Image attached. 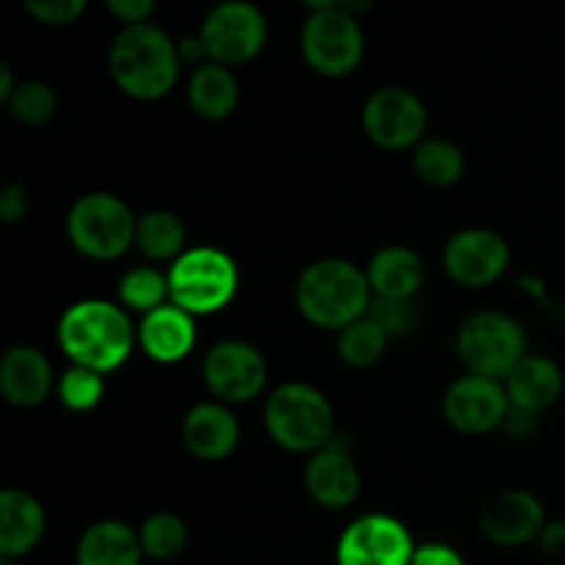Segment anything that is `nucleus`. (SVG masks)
Wrapping results in <instances>:
<instances>
[{
  "mask_svg": "<svg viewBox=\"0 0 565 565\" xmlns=\"http://www.w3.org/2000/svg\"><path fill=\"white\" fill-rule=\"evenodd\" d=\"M28 11L44 25H72L86 11L83 0H28Z\"/></svg>",
  "mask_w": 565,
  "mask_h": 565,
  "instance_id": "nucleus-33",
  "label": "nucleus"
},
{
  "mask_svg": "<svg viewBox=\"0 0 565 565\" xmlns=\"http://www.w3.org/2000/svg\"><path fill=\"white\" fill-rule=\"evenodd\" d=\"M412 565H463V557L447 544H423L414 552Z\"/></svg>",
  "mask_w": 565,
  "mask_h": 565,
  "instance_id": "nucleus-36",
  "label": "nucleus"
},
{
  "mask_svg": "<svg viewBox=\"0 0 565 565\" xmlns=\"http://www.w3.org/2000/svg\"><path fill=\"white\" fill-rule=\"evenodd\" d=\"M138 218L114 193H86L66 218L72 246L92 259H116L136 243Z\"/></svg>",
  "mask_w": 565,
  "mask_h": 565,
  "instance_id": "nucleus-6",
  "label": "nucleus"
},
{
  "mask_svg": "<svg viewBox=\"0 0 565 565\" xmlns=\"http://www.w3.org/2000/svg\"><path fill=\"white\" fill-rule=\"evenodd\" d=\"M445 414L452 428L478 436L505 425L508 414H511V401L500 381L483 379V375H463L447 390Z\"/></svg>",
  "mask_w": 565,
  "mask_h": 565,
  "instance_id": "nucleus-13",
  "label": "nucleus"
},
{
  "mask_svg": "<svg viewBox=\"0 0 565 565\" xmlns=\"http://www.w3.org/2000/svg\"><path fill=\"white\" fill-rule=\"evenodd\" d=\"M480 530L500 546H522L544 533V508L527 491H500L483 505Z\"/></svg>",
  "mask_w": 565,
  "mask_h": 565,
  "instance_id": "nucleus-15",
  "label": "nucleus"
},
{
  "mask_svg": "<svg viewBox=\"0 0 565 565\" xmlns=\"http://www.w3.org/2000/svg\"><path fill=\"white\" fill-rule=\"evenodd\" d=\"M136 246L149 259H174L182 257L185 248V226L169 210H152L138 218Z\"/></svg>",
  "mask_w": 565,
  "mask_h": 565,
  "instance_id": "nucleus-25",
  "label": "nucleus"
},
{
  "mask_svg": "<svg viewBox=\"0 0 565 565\" xmlns=\"http://www.w3.org/2000/svg\"><path fill=\"white\" fill-rule=\"evenodd\" d=\"M58 342L77 367L105 375L130 356L132 323L116 303L92 298L66 309L58 323Z\"/></svg>",
  "mask_w": 565,
  "mask_h": 565,
  "instance_id": "nucleus-1",
  "label": "nucleus"
},
{
  "mask_svg": "<svg viewBox=\"0 0 565 565\" xmlns=\"http://www.w3.org/2000/svg\"><path fill=\"white\" fill-rule=\"evenodd\" d=\"M367 274L348 259H320L301 274L296 301L303 318L320 329H348L370 312Z\"/></svg>",
  "mask_w": 565,
  "mask_h": 565,
  "instance_id": "nucleus-3",
  "label": "nucleus"
},
{
  "mask_svg": "<svg viewBox=\"0 0 565 565\" xmlns=\"http://www.w3.org/2000/svg\"><path fill=\"white\" fill-rule=\"evenodd\" d=\"M237 281L241 274L230 254L210 246L191 248L169 270L171 303L188 315H213L235 298Z\"/></svg>",
  "mask_w": 565,
  "mask_h": 565,
  "instance_id": "nucleus-5",
  "label": "nucleus"
},
{
  "mask_svg": "<svg viewBox=\"0 0 565 565\" xmlns=\"http://www.w3.org/2000/svg\"><path fill=\"white\" fill-rule=\"evenodd\" d=\"M28 213V191L22 185H17V182H11V185H6L3 191H0V218L6 221V224H17V221L25 218Z\"/></svg>",
  "mask_w": 565,
  "mask_h": 565,
  "instance_id": "nucleus-34",
  "label": "nucleus"
},
{
  "mask_svg": "<svg viewBox=\"0 0 565 565\" xmlns=\"http://www.w3.org/2000/svg\"><path fill=\"white\" fill-rule=\"evenodd\" d=\"M9 110L17 121L28 127L47 125L55 116V108H58V99H55V92L42 81H22L17 83L14 94L9 97Z\"/></svg>",
  "mask_w": 565,
  "mask_h": 565,
  "instance_id": "nucleus-30",
  "label": "nucleus"
},
{
  "mask_svg": "<svg viewBox=\"0 0 565 565\" xmlns=\"http://www.w3.org/2000/svg\"><path fill=\"white\" fill-rule=\"evenodd\" d=\"M199 36H202L213 64H246L263 50L268 22L257 6L232 0V3H221L210 11Z\"/></svg>",
  "mask_w": 565,
  "mask_h": 565,
  "instance_id": "nucleus-9",
  "label": "nucleus"
},
{
  "mask_svg": "<svg viewBox=\"0 0 565 565\" xmlns=\"http://www.w3.org/2000/svg\"><path fill=\"white\" fill-rule=\"evenodd\" d=\"M188 99H191V108L199 116H204V119H226L237 108L241 88H237V81L230 72V66L210 61V64L196 66V72L191 75Z\"/></svg>",
  "mask_w": 565,
  "mask_h": 565,
  "instance_id": "nucleus-24",
  "label": "nucleus"
},
{
  "mask_svg": "<svg viewBox=\"0 0 565 565\" xmlns=\"http://www.w3.org/2000/svg\"><path fill=\"white\" fill-rule=\"evenodd\" d=\"M0 565H14V561H6V557H0Z\"/></svg>",
  "mask_w": 565,
  "mask_h": 565,
  "instance_id": "nucleus-40",
  "label": "nucleus"
},
{
  "mask_svg": "<svg viewBox=\"0 0 565 565\" xmlns=\"http://www.w3.org/2000/svg\"><path fill=\"white\" fill-rule=\"evenodd\" d=\"M110 75L136 99H160L180 75L177 44L158 25H127L110 44Z\"/></svg>",
  "mask_w": 565,
  "mask_h": 565,
  "instance_id": "nucleus-2",
  "label": "nucleus"
},
{
  "mask_svg": "<svg viewBox=\"0 0 565 565\" xmlns=\"http://www.w3.org/2000/svg\"><path fill=\"white\" fill-rule=\"evenodd\" d=\"M44 527L47 519L36 497L20 489H6L0 494V557L17 561L36 550Z\"/></svg>",
  "mask_w": 565,
  "mask_h": 565,
  "instance_id": "nucleus-18",
  "label": "nucleus"
},
{
  "mask_svg": "<svg viewBox=\"0 0 565 565\" xmlns=\"http://www.w3.org/2000/svg\"><path fill=\"white\" fill-rule=\"evenodd\" d=\"M177 53H180V61H191V64H196L202 55H207V47H204L202 36H182L180 42H177Z\"/></svg>",
  "mask_w": 565,
  "mask_h": 565,
  "instance_id": "nucleus-38",
  "label": "nucleus"
},
{
  "mask_svg": "<svg viewBox=\"0 0 565 565\" xmlns=\"http://www.w3.org/2000/svg\"><path fill=\"white\" fill-rule=\"evenodd\" d=\"M303 480H307L309 497L318 505L331 508V511H340V508L351 505L359 497V489H362V478H359V469L353 463V458L342 447L331 445L315 452Z\"/></svg>",
  "mask_w": 565,
  "mask_h": 565,
  "instance_id": "nucleus-16",
  "label": "nucleus"
},
{
  "mask_svg": "<svg viewBox=\"0 0 565 565\" xmlns=\"http://www.w3.org/2000/svg\"><path fill=\"white\" fill-rule=\"evenodd\" d=\"M53 386L50 362L31 345H14L0 362V390L11 406L33 408L44 403Z\"/></svg>",
  "mask_w": 565,
  "mask_h": 565,
  "instance_id": "nucleus-20",
  "label": "nucleus"
},
{
  "mask_svg": "<svg viewBox=\"0 0 565 565\" xmlns=\"http://www.w3.org/2000/svg\"><path fill=\"white\" fill-rule=\"evenodd\" d=\"M204 381L210 392L226 403H246L263 392L268 364L263 353L241 340H226L210 348L204 356Z\"/></svg>",
  "mask_w": 565,
  "mask_h": 565,
  "instance_id": "nucleus-12",
  "label": "nucleus"
},
{
  "mask_svg": "<svg viewBox=\"0 0 565 565\" xmlns=\"http://www.w3.org/2000/svg\"><path fill=\"white\" fill-rule=\"evenodd\" d=\"M141 557L136 530L114 519L92 524L77 541V565H141Z\"/></svg>",
  "mask_w": 565,
  "mask_h": 565,
  "instance_id": "nucleus-23",
  "label": "nucleus"
},
{
  "mask_svg": "<svg viewBox=\"0 0 565 565\" xmlns=\"http://www.w3.org/2000/svg\"><path fill=\"white\" fill-rule=\"evenodd\" d=\"M138 342H141L143 353L154 359V362H180V359L191 353L193 342H196L193 315H188L177 303H166V307L143 315L141 329H138Z\"/></svg>",
  "mask_w": 565,
  "mask_h": 565,
  "instance_id": "nucleus-19",
  "label": "nucleus"
},
{
  "mask_svg": "<svg viewBox=\"0 0 565 565\" xmlns=\"http://www.w3.org/2000/svg\"><path fill=\"white\" fill-rule=\"evenodd\" d=\"M463 152L445 138H428L414 149V171L425 185L450 188L463 177Z\"/></svg>",
  "mask_w": 565,
  "mask_h": 565,
  "instance_id": "nucleus-26",
  "label": "nucleus"
},
{
  "mask_svg": "<svg viewBox=\"0 0 565 565\" xmlns=\"http://www.w3.org/2000/svg\"><path fill=\"white\" fill-rule=\"evenodd\" d=\"M563 395V373L552 359L524 356L508 375V401L513 408L527 414H541L555 406Z\"/></svg>",
  "mask_w": 565,
  "mask_h": 565,
  "instance_id": "nucleus-21",
  "label": "nucleus"
},
{
  "mask_svg": "<svg viewBox=\"0 0 565 565\" xmlns=\"http://www.w3.org/2000/svg\"><path fill=\"white\" fill-rule=\"evenodd\" d=\"M386 345H390L386 331L367 315L348 326V329H342L340 340H337V351H340L342 362L351 364V367H370V364H375L384 356Z\"/></svg>",
  "mask_w": 565,
  "mask_h": 565,
  "instance_id": "nucleus-27",
  "label": "nucleus"
},
{
  "mask_svg": "<svg viewBox=\"0 0 565 565\" xmlns=\"http://www.w3.org/2000/svg\"><path fill=\"white\" fill-rule=\"evenodd\" d=\"M265 428L285 450L320 452L331 441L334 412L315 386L285 384L265 403Z\"/></svg>",
  "mask_w": 565,
  "mask_h": 565,
  "instance_id": "nucleus-4",
  "label": "nucleus"
},
{
  "mask_svg": "<svg viewBox=\"0 0 565 565\" xmlns=\"http://www.w3.org/2000/svg\"><path fill=\"white\" fill-rule=\"evenodd\" d=\"M301 53L315 72L329 77L348 75L364 55V33L345 3H312L301 28Z\"/></svg>",
  "mask_w": 565,
  "mask_h": 565,
  "instance_id": "nucleus-7",
  "label": "nucleus"
},
{
  "mask_svg": "<svg viewBox=\"0 0 565 565\" xmlns=\"http://www.w3.org/2000/svg\"><path fill=\"white\" fill-rule=\"evenodd\" d=\"M108 11L127 25H141L154 11L152 0H108Z\"/></svg>",
  "mask_w": 565,
  "mask_h": 565,
  "instance_id": "nucleus-35",
  "label": "nucleus"
},
{
  "mask_svg": "<svg viewBox=\"0 0 565 565\" xmlns=\"http://www.w3.org/2000/svg\"><path fill=\"white\" fill-rule=\"evenodd\" d=\"M367 318H373L392 340V337H403L414 329L417 307H414V301H403V298H375L370 303Z\"/></svg>",
  "mask_w": 565,
  "mask_h": 565,
  "instance_id": "nucleus-32",
  "label": "nucleus"
},
{
  "mask_svg": "<svg viewBox=\"0 0 565 565\" xmlns=\"http://www.w3.org/2000/svg\"><path fill=\"white\" fill-rule=\"evenodd\" d=\"M182 441L202 461H221L241 441V425L221 403H199L182 423Z\"/></svg>",
  "mask_w": 565,
  "mask_h": 565,
  "instance_id": "nucleus-17",
  "label": "nucleus"
},
{
  "mask_svg": "<svg viewBox=\"0 0 565 565\" xmlns=\"http://www.w3.org/2000/svg\"><path fill=\"white\" fill-rule=\"evenodd\" d=\"M367 281L370 290L375 292V298H403V301H412L414 292L423 285V259L406 246H390L381 248L367 265Z\"/></svg>",
  "mask_w": 565,
  "mask_h": 565,
  "instance_id": "nucleus-22",
  "label": "nucleus"
},
{
  "mask_svg": "<svg viewBox=\"0 0 565 565\" xmlns=\"http://www.w3.org/2000/svg\"><path fill=\"white\" fill-rule=\"evenodd\" d=\"M412 535L397 519L370 513L348 524L337 544V565H412Z\"/></svg>",
  "mask_w": 565,
  "mask_h": 565,
  "instance_id": "nucleus-11",
  "label": "nucleus"
},
{
  "mask_svg": "<svg viewBox=\"0 0 565 565\" xmlns=\"http://www.w3.org/2000/svg\"><path fill=\"white\" fill-rule=\"evenodd\" d=\"M364 132L381 149H408L423 143L428 127V110L414 92L403 86H386L367 99L362 114Z\"/></svg>",
  "mask_w": 565,
  "mask_h": 565,
  "instance_id": "nucleus-10",
  "label": "nucleus"
},
{
  "mask_svg": "<svg viewBox=\"0 0 565 565\" xmlns=\"http://www.w3.org/2000/svg\"><path fill=\"white\" fill-rule=\"evenodd\" d=\"M458 356L472 375L508 379L519 362L527 356L524 331L511 315L478 312L458 329Z\"/></svg>",
  "mask_w": 565,
  "mask_h": 565,
  "instance_id": "nucleus-8",
  "label": "nucleus"
},
{
  "mask_svg": "<svg viewBox=\"0 0 565 565\" xmlns=\"http://www.w3.org/2000/svg\"><path fill=\"white\" fill-rule=\"evenodd\" d=\"M119 296L125 307L149 315L154 309L166 307V298H171L169 276L154 268H136L121 279Z\"/></svg>",
  "mask_w": 565,
  "mask_h": 565,
  "instance_id": "nucleus-29",
  "label": "nucleus"
},
{
  "mask_svg": "<svg viewBox=\"0 0 565 565\" xmlns=\"http://www.w3.org/2000/svg\"><path fill=\"white\" fill-rule=\"evenodd\" d=\"M105 381L103 373H94L88 367H72L61 375L58 381V397L66 408L72 412H88L103 401Z\"/></svg>",
  "mask_w": 565,
  "mask_h": 565,
  "instance_id": "nucleus-31",
  "label": "nucleus"
},
{
  "mask_svg": "<svg viewBox=\"0 0 565 565\" xmlns=\"http://www.w3.org/2000/svg\"><path fill=\"white\" fill-rule=\"evenodd\" d=\"M138 539H141L143 555L154 557V561H171L185 550L188 527L174 513H154L138 530Z\"/></svg>",
  "mask_w": 565,
  "mask_h": 565,
  "instance_id": "nucleus-28",
  "label": "nucleus"
},
{
  "mask_svg": "<svg viewBox=\"0 0 565 565\" xmlns=\"http://www.w3.org/2000/svg\"><path fill=\"white\" fill-rule=\"evenodd\" d=\"M541 544H544L546 555L563 557L565 555V522L546 524L544 533H541Z\"/></svg>",
  "mask_w": 565,
  "mask_h": 565,
  "instance_id": "nucleus-37",
  "label": "nucleus"
},
{
  "mask_svg": "<svg viewBox=\"0 0 565 565\" xmlns=\"http://www.w3.org/2000/svg\"><path fill=\"white\" fill-rule=\"evenodd\" d=\"M14 75H11L9 64H0V103H9V97L14 94Z\"/></svg>",
  "mask_w": 565,
  "mask_h": 565,
  "instance_id": "nucleus-39",
  "label": "nucleus"
},
{
  "mask_svg": "<svg viewBox=\"0 0 565 565\" xmlns=\"http://www.w3.org/2000/svg\"><path fill=\"white\" fill-rule=\"evenodd\" d=\"M511 263V248L491 230H463L447 243L445 268L458 285L486 287L500 279Z\"/></svg>",
  "mask_w": 565,
  "mask_h": 565,
  "instance_id": "nucleus-14",
  "label": "nucleus"
}]
</instances>
